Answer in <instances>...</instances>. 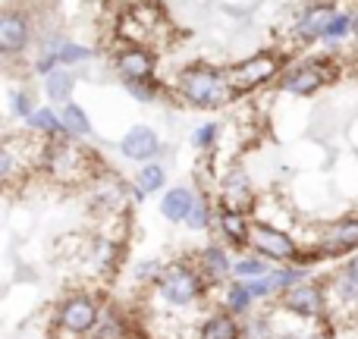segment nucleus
Here are the masks:
<instances>
[{"mask_svg": "<svg viewBox=\"0 0 358 339\" xmlns=\"http://www.w3.org/2000/svg\"><path fill=\"white\" fill-rule=\"evenodd\" d=\"M334 13L336 10L330 3H317V6L302 10V16H299V22H296V38L299 41H315V38L324 41V29H327V22L334 19Z\"/></svg>", "mask_w": 358, "mask_h": 339, "instance_id": "obj_18", "label": "nucleus"}, {"mask_svg": "<svg viewBox=\"0 0 358 339\" xmlns=\"http://www.w3.org/2000/svg\"><path fill=\"white\" fill-rule=\"evenodd\" d=\"M334 79H336L334 60H305L283 69V75L277 79V92L292 94V98H311Z\"/></svg>", "mask_w": 358, "mask_h": 339, "instance_id": "obj_6", "label": "nucleus"}, {"mask_svg": "<svg viewBox=\"0 0 358 339\" xmlns=\"http://www.w3.org/2000/svg\"><path fill=\"white\" fill-rule=\"evenodd\" d=\"M164 185H167V170H164V164L151 161V164H145V167H138L136 179H132V198L142 201V198L161 192Z\"/></svg>", "mask_w": 358, "mask_h": 339, "instance_id": "obj_20", "label": "nucleus"}, {"mask_svg": "<svg viewBox=\"0 0 358 339\" xmlns=\"http://www.w3.org/2000/svg\"><path fill=\"white\" fill-rule=\"evenodd\" d=\"M317 252L327 258H349V254L358 252V214H346L340 220L327 223L317 236Z\"/></svg>", "mask_w": 358, "mask_h": 339, "instance_id": "obj_9", "label": "nucleus"}, {"mask_svg": "<svg viewBox=\"0 0 358 339\" xmlns=\"http://www.w3.org/2000/svg\"><path fill=\"white\" fill-rule=\"evenodd\" d=\"M349 31H352V16L336 10L334 19L327 22V29H324V41H340V38H346Z\"/></svg>", "mask_w": 358, "mask_h": 339, "instance_id": "obj_31", "label": "nucleus"}, {"mask_svg": "<svg viewBox=\"0 0 358 339\" xmlns=\"http://www.w3.org/2000/svg\"><path fill=\"white\" fill-rule=\"evenodd\" d=\"M31 44V19L19 10H6L0 16V54L13 57L22 54Z\"/></svg>", "mask_w": 358, "mask_h": 339, "instance_id": "obj_15", "label": "nucleus"}, {"mask_svg": "<svg viewBox=\"0 0 358 339\" xmlns=\"http://www.w3.org/2000/svg\"><path fill=\"white\" fill-rule=\"evenodd\" d=\"M277 308L286 311L289 317H299V321H324L334 311L327 286L317 283V280H302L299 286L277 296Z\"/></svg>", "mask_w": 358, "mask_h": 339, "instance_id": "obj_5", "label": "nucleus"}, {"mask_svg": "<svg viewBox=\"0 0 358 339\" xmlns=\"http://www.w3.org/2000/svg\"><path fill=\"white\" fill-rule=\"evenodd\" d=\"M76 88V75L69 69H57L44 79V94H48L50 104H69V94Z\"/></svg>", "mask_w": 358, "mask_h": 339, "instance_id": "obj_24", "label": "nucleus"}, {"mask_svg": "<svg viewBox=\"0 0 358 339\" xmlns=\"http://www.w3.org/2000/svg\"><path fill=\"white\" fill-rule=\"evenodd\" d=\"M255 302H258V298L252 296L245 280H229V283L220 289V308L229 311V315H236V317H252Z\"/></svg>", "mask_w": 358, "mask_h": 339, "instance_id": "obj_19", "label": "nucleus"}, {"mask_svg": "<svg viewBox=\"0 0 358 339\" xmlns=\"http://www.w3.org/2000/svg\"><path fill=\"white\" fill-rule=\"evenodd\" d=\"M185 226H189L192 233H208V229H214L217 226V201L214 198L198 192V201H195V208H192Z\"/></svg>", "mask_w": 358, "mask_h": 339, "instance_id": "obj_22", "label": "nucleus"}, {"mask_svg": "<svg viewBox=\"0 0 358 339\" xmlns=\"http://www.w3.org/2000/svg\"><path fill=\"white\" fill-rule=\"evenodd\" d=\"M88 339H129V324H126L123 311L120 308H104V317H101L98 330H94Z\"/></svg>", "mask_w": 358, "mask_h": 339, "instance_id": "obj_25", "label": "nucleus"}, {"mask_svg": "<svg viewBox=\"0 0 358 339\" xmlns=\"http://www.w3.org/2000/svg\"><path fill=\"white\" fill-rule=\"evenodd\" d=\"M198 339H245V327L239 324V317L229 311H214L201 321L198 327Z\"/></svg>", "mask_w": 358, "mask_h": 339, "instance_id": "obj_17", "label": "nucleus"}, {"mask_svg": "<svg viewBox=\"0 0 358 339\" xmlns=\"http://www.w3.org/2000/svg\"><path fill=\"white\" fill-rule=\"evenodd\" d=\"M164 151V142H161V132L151 129V126H132V129H126V136L120 138V154L126 157V161L138 164V167H145V164L157 161V154Z\"/></svg>", "mask_w": 358, "mask_h": 339, "instance_id": "obj_11", "label": "nucleus"}, {"mask_svg": "<svg viewBox=\"0 0 358 339\" xmlns=\"http://www.w3.org/2000/svg\"><path fill=\"white\" fill-rule=\"evenodd\" d=\"M340 271L346 273V277H349V280H352V283L358 286V252H355V254H349V258H346V264H343Z\"/></svg>", "mask_w": 358, "mask_h": 339, "instance_id": "obj_36", "label": "nucleus"}, {"mask_svg": "<svg viewBox=\"0 0 358 339\" xmlns=\"http://www.w3.org/2000/svg\"><path fill=\"white\" fill-rule=\"evenodd\" d=\"M126 92L132 94L136 101H142V104H151V101L161 98V82L157 79H148V82H123Z\"/></svg>", "mask_w": 358, "mask_h": 339, "instance_id": "obj_30", "label": "nucleus"}, {"mask_svg": "<svg viewBox=\"0 0 358 339\" xmlns=\"http://www.w3.org/2000/svg\"><path fill=\"white\" fill-rule=\"evenodd\" d=\"M155 289L161 296V302L170 305V308H192L208 296L210 283L201 277L195 261H173V264L164 267Z\"/></svg>", "mask_w": 358, "mask_h": 339, "instance_id": "obj_2", "label": "nucleus"}, {"mask_svg": "<svg viewBox=\"0 0 358 339\" xmlns=\"http://www.w3.org/2000/svg\"><path fill=\"white\" fill-rule=\"evenodd\" d=\"M104 317V305L92 292H69L54 308V330L63 333V339H85L98 330Z\"/></svg>", "mask_w": 358, "mask_h": 339, "instance_id": "obj_3", "label": "nucleus"}, {"mask_svg": "<svg viewBox=\"0 0 358 339\" xmlns=\"http://www.w3.org/2000/svg\"><path fill=\"white\" fill-rule=\"evenodd\" d=\"M113 66L123 82H148L157 73V54L145 44H123L113 57Z\"/></svg>", "mask_w": 358, "mask_h": 339, "instance_id": "obj_10", "label": "nucleus"}, {"mask_svg": "<svg viewBox=\"0 0 358 339\" xmlns=\"http://www.w3.org/2000/svg\"><path fill=\"white\" fill-rule=\"evenodd\" d=\"M195 201H198V195L189 189V185H170L167 192H164V198H161V217L167 223H185L189 220V214H192V208H195Z\"/></svg>", "mask_w": 358, "mask_h": 339, "instance_id": "obj_16", "label": "nucleus"}, {"mask_svg": "<svg viewBox=\"0 0 358 339\" xmlns=\"http://www.w3.org/2000/svg\"><path fill=\"white\" fill-rule=\"evenodd\" d=\"M217 142H220V126H217V123H201V126H195V129H192V148L210 151Z\"/></svg>", "mask_w": 358, "mask_h": 339, "instance_id": "obj_29", "label": "nucleus"}, {"mask_svg": "<svg viewBox=\"0 0 358 339\" xmlns=\"http://www.w3.org/2000/svg\"><path fill=\"white\" fill-rule=\"evenodd\" d=\"M50 50H57V57H60L63 66H79V63L92 60V48L76 44V41H60L57 48H50Z\"/></svg>", "mask_w": 358, "mask_h": 339, "instance_id": "obj_28", "label": "nucleus"}, {"mask_svg": "<svg viewBox=\"0 0 358 339\" xmlns=\"http://www.w3.org/2000/svg\"><path fill=\"white\" fill-rule=\"evenodd\" d=\"M280 69H283V57L273 54V50H261V54H252L245 60L227 66V75L233 82L236 94H252L258 88L271 85L273 79H280Z\"/></svg>", "mask_w": 358, "mask_h": 339, "instance_id": "obj_4", "label": "nucleus"}, {"mask_svg": "<svg viewBox=\"0 0 358 339\" xmlns=\"http://www.w3.org/2000/svg\"><path fill=\"white\" fill-rule=\"evenodd\" d=\"M25 126H29L31 132H38V136H44L48 142L66 136V129H63V120H60V110H50V107H38Z\"/></svg>", "mask_w": 358, "mask_h": 339, "instance_id": "obj_21", "label": "nucleus"}, {"mask_svg": "<svg viewBox=\"0 0 358 339\" xmlns=\"http://www.w3.org/2000/svg\"><path fill=\"white\" fill-rule=\"evenodd\" d=\"M195 264H198V271H201V277L210 283V289H223L229 280H236L233 277L236 258L229 254V248L223 245V242H210V245H204L201 252L195 254Z\"/></svg>", "mask_w": 358, "mask_h": 339, "instance_id": "obj_12", "label": "nucleus"}, {"mask_svg": "<svg viewBox=\"0 0 358 339\" xmlns=\"http://www.w3.org/2000/svg\"><path fill=\"white\" fill-rule=\"evenodd\" d=\"M60 120H63L66 136L76 138V142H79V138H85V136H92V120H88L85 107L76 104V101H69V104L60 107Z\"/></svg>", "mask_w": 358, "mask_h": 339, "instance_id": "obj_23", "label": "nucleus"}, {"mask_svg": "<svg viewBox=\"0 0 358 339\" xmlns=\"http://www.w3.org/2000/svg\"><path fill=\"white\" fill-rule=\"evenodd\" d=\"M41 161H44V170L57 182H79V179H85V170H88V154L69 136L48 142V148L41 151Z\"/></svg>", "mask_w": 358, "mask_h": 339, "instance_id": "obj_8", "label": "nucleus"}, {"mask_svg": "<svg viewBox=\"0 0 358 339\" xmlns=\"http://www.w3.org/2000/svg\"><path fill=\"white\" fill-rule=\"evenodd\" d=\"M173 92L189 107H198V110H217V107H227L236 98V88L227 75V66H214V63H201V60L179 69Z\"/></svg>", "mask_w": 358, "mask_h": 339, "instance_id": "obj_1", "label": "nucleus"}, {"mask_svg": "<svg viewBox=\"0 0 358 339\" xmlns=\"http://www.w3.org/2000/svg\"><path fill=\"white\" fill-rule=\"evenodd\" d=\"M10 110L16 113L19 120H25V123H29L31 113H35L38 107L31 104V94H29V92H13V94H10Z\"/></svg>", "mask_w": 358, "mask_h": 339, "instance_id": "obj_32", "label": "nucleus"}, {"mask_svg": "<svg viewBox=\"0 0 358 339\" xmlns=\"http://www.w3.org/2000/svg\"><path fill=\"white\" fill-rule=\"evenodd\" d=\"M217 204L223 208H233V210H242L248 214V208L255 204V185H252V176H248L242 167H233L220 176V185H217Z\"/></svg>", "mask_w": 358, "mask_h": 339, "instance_id": "obj_13", "label": "nucleus"}, {"mask_svg": "<svg viewBox=\"0 0 358 339\" xmlns=\"http://www.w3.org/2000/svg\"><path fill=\"white\" fill-rule=\"evenodd\" d=\"M217 233H220V242L227 248L245 252V248H252V217L217 204Z\"/></svg>", "mask_w": 358, "mask_h": 339, "instance_id": "obj_14", "label": "nucleus"}, {"mask_svg": "<svg viewBox=\"0 0 358 339\" xmlns=\"http://www.w3.org/2000/svg\"><path fill=\"white\" fill-rule=\"evenodd\" d=\"M271 261L261 258L255 252H245L236 258V267H233V277L236 280H258V277H271Z\"/></svg>", "mask_w": 358, "mask_h": 339, "instance_id": "obj_26", "label": "nucleus"}, {"mask_svg": "<svg viewBox=\"0 0 358 339\" xmlns=\"http://www.w3.org/2000/svg\"><path fill=\"white\" fill-rule=\"evenodd\" d=\"M305 245H299L296 236L273 226L267 220H252V252L267 258L271 264H296Z\"/></svg>", "mask_w": 358, "mask_h": 339, "instance_id": "obj_7", "label": "nucleus"}, {"mask_svg": "<svg viewBox=\"0 0 358 339\" xmlns=\"http://www.w3.org/2000/svg\"><path fill=\"white\" fill-rule=\"evenodd\" d=\"M248 289H252V296L258 298V302H264V298H273L277 296V289H273L271 277H258V280H245Z\"/></svg>", "mask_w": 358, "mask_h": 339, "instance_id": "obj_34", "label": "nucleus"}, {"mask_svg": "<svg viewBox=\"0 0 358 339\" xmlns=\"http://www.w3.org/2000/svg\"><path fill=\"white\" fill-rule=\"evenodd\" d=\"M161 273H164V267L157 264V261H142V264L136 267V280H138V283H151V286H157Z\"/></svg>", "mask_w": 358, "mask_h": 339, "instance_id": "obj_33", "label": "nucleus"}, {"mask_svg": "<svg viewBox=\"0 0 358 339\" xmlns=\"http://www.w3.org/2000/svg\"><path fill=\"white\" fill-rule=\"evenodd\" d=\"M302 280H308V273H305L302 267H296V264H277L271 271V283H273V289H277V296H283L286 289L299 286Z\"/></svg>", "mask_w": 358, "mask_h": 339, "instance_id": "obj_27", "label": "nucleus"}, {"mask_svg": "<svg viewBox=\"0 0 358 339\" xmlns=\"http://www.w3.org/2000/svg\"><path fill=\"white\" fill-rule=\"evenodd\" d=\"M60 66H63V63H60V57H57V50H50V54H44L41 60L35 63V73L48 79V75H50V73H57Z\"/></svg>", "mask_w": 358, "mask_h": 339, "instance_id": "obj_35", "label": "nucleus"}]
</instances>
